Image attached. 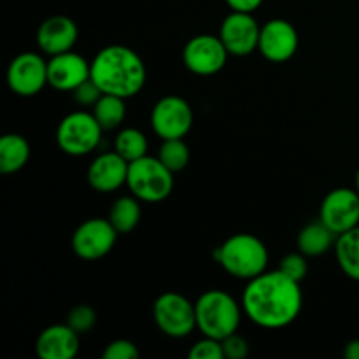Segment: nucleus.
Segmentation results:
<instances>
[{
  "instance_id": "f257e3e1",
  "label": "nucleus",
  "mask_w": 359,
  "mask_h": 359,
  "mask_svg": "<svg viewBox=\"0 0 359 359\" xmlns=\"http://www.w3.org/2000/svg\"><path fill=\"white\" fill-rule=\"evenodd\" d=\"M304 305L300 283L279 269L248 280L242 293V309L249 321L265 330H280L294 323Z\"/></svg>"
},
{
  "instance_id": "f03ea898",
  "label": "nucleus",
  "mask_w": 359,
  "mask_h": 359,
  "mask_svg": "<svg viewBox=\"0 0 359 359\" xmlns=\"http://www.w3.org/2000/svg\"><path fill=\"white\" fill-rule=\"evenodd\" d=\"M91 79L102 93L132 98L142 91L147 70L139 53L123 44L100 49L91 60Z\"/></svg>"
},
{
  "instance_id": "7ed1b4c3",
  "label": "nucleus",
  "mask_w": 359,
  "mask_h": 359,
  "mask_svg": "<svg viewBox=\"0 0 359 359\" xmlns=\"http://www.w3.org/2000/svg\"><path fill=\"white\" fill-rule=\"evenodd\" d=\"M214 258L231 277L251 280L265 272L270 255L262 238L256 235L235 233L214 251Z\"/></svg>"
},
{
  "instance_id": "20e7f679",
  "label": "nucleus",
  "mask_w": 359,
  "mask_h": 359,
  "mask_svg": "<svg viewBox=\"0 0 359 359\" xmlns=\"http://www.w3.org/2000/svg\"><path fill=\"white\" fill-rule=\"evenodd\" d=\"M196 330L203 337L223 340L237 333L244 309L230 293L223 290H209L195 302Z\"/></svg>"
},
{
  "instance_id": "39448f33",
  "label": "nucleus",
  "mask_w": 359,
  "mask_h": 359,
  "mask_svg": "<svg viewBox=\"0 0 359 359\" xmlns=\"http://www.w3.org/2000/svg\"><path fill=\"white\" fill-rule=\"evenodd\" d=\"M126 186L133 196L146 203L163 202L174 191V172L149 154L130 161Z\"/></svg>"
},
{
  "instance_id": "423d86ee",
  "label": "nucleus",
  "mask_w": 359,
  "mask_h": 359,
  "mask_svg": "<svg viewBox=\"0 0 359 359\" xmlns=\"http://www.w3.org/2000/svg\"><path fill=\"white\" fill-rule=\"evenodd\" d=\"M102 133L104 128L93 112L74 111L60 121L56 128V144L69 156H86L97 149Z\"/></svg>"
},
{
  "instance_id": "0eeeda50",
  "label": "nucleus",
  "mask_w": 359,
  "mask_h": 359,
  "mask_svg": "<svg viewBox=\"0 0 359 359\" xmlns=\"http://www.w3.org/2000/svg\"><path fill=\"white\" fill-rule=\"evenodd\" d=\"M153 319L163 335L184 339L196 328L195 304L175 291H167L154 300Z\"/></svg>"
},
{
  "instance_id": "6e6552de",
  "label": "nucleus",
  "mask_w": 359,
  "mask_h": 359,
  "mask_svg": "<svg viewBox=\"0 0 359 359\" xmlns=\"http://www.w3.org/2000/svg\"><path fill=\"white\" fill-rule=\"evenodd\" d=\"M118 230L112 226L109 217H91L84 221L72 233V251L84 262H95L112 251L118 241Z\"/></svg>"
},
{
  "instance_id": "1a4fd4ad",
  "label": "nucleus",
  "mask_w": 359,
  "mask_h": 359,
  "mask_svg": "<svg viewBox=\"0 0 359 359\" xmlns=\"http://www.w3.org/2000/svg\"><path fill=\"white\" fill-rule=\"evenodd\" d=\"M6 81L9 90L18 97H35L49 84L48 62L39 53H21L11 60Z\"/></svg>"
},
{
  "instance_id": "9d476101",
  "label": "nucleus",
  "mask_w": 359,
  "mask_h": 359,
  "mask_svg": "<svg viewBox=\"0 0 359 359\" xmlns=\"http://www.w3.org/2000/svg\"><path fill=\"white\" fill-rule=\"evenodd\" d=\"M228 49L219 35L200 34L189 39L182 49V62L189 72L196 76H214L221 72L228 62Z\"/></svg>"
},
{
  "instance_id": "9b49d317",
  "label": "nucleus",
  "mask_w": 359,
  "mask_h": 359,
  "mask_svg": "<svg viewBox=\"0 0 359 359\" xmlns=\"http://www.w3.org/2000/svg\"><path fill=\"white\" fill-rule=\"evenodd\" d=\"M151 126L161 140L184 139L193 126V109L177 95H167L153 105Z\"/></svg>"
},
{
  "instance_id": "f8f14e48",
  "label": "nucleus",
  "mask_w": 359,
  "mask_h": 359,
  "mask_svg": "<svg viewBox=\"0 0 359 359\" xmlns=\"http://www.w3.org/2000/svg\"><path fill=\"white\" fill-rule=\"evenodd\" d=\"M319 221L339 235L359 226V193L356 188H335L323 198Z\"/></svg>"
},
{
  "instance_id": "ddd939ff",
  "label": "nucleus",
  "mask_w": 359,
  "mask_h": 359,
  "mask_svg": "<svg viewBox=\"0 0 359 359\" xmlns=\"http://www.w3.org/2000/svg\"><path fill=\"white\" fill-rule=\"evenodd\" d=\"M259 32H262V27L252 16V13L231 11L221 23L217 35L223 41L230 56L242 58V56H249L258 51Z\"/></svg>"
},
{
  "instance_id": "4468645a",
  "label": "nucleus",
  "mask_w": 359,
  "mask_h": 359,
  "mask_svg": "<svg viewBox=\"0 0 359 359\" xmlns=\"http://www.w3.org/2000/svg\"><path fill=\"white\" fill-rule=\"evenodd\" d=\"M300 37L293 23L287 20L266 21L259 32L258 51L265 60L272 63H284L293 58L298 51Z\"/></svg>"
},
{
  "instance_id": "2eb2a0df",
  "label": "nucleus",
  "mask_w": 359,
  "mask_h": 359,
  "mask_svg": "<svg viewBox=\"0 0 359 359\" xmlns=\"http://www.w3.org/2000/svg\"><path fill=\"white\" fill-rule=\"evenodd\" d=\"M91 77V62L74 51L49 56L48 83L58 91H74Z\"/></svg>"
},
{
  "instance_id": "dca6fc26",
  "label": "nucleus",
  "mask_w": 359,
  "mask_h": 359,
  "mask_svg": "<svg viewBox=\"0 0 359 359\" xmlns=\"http://www.w3.org/2000/svg\"><path fill=\"white\" fill-rule=\"evenodd\" d=\"M77 37H79V30H77L76 21L63 14L46 18L39 25L37 34H35L39 49L48 56L72 51Z\"/></svg>"
},
{
  "instance_id": "f3484780",
  "label": "nucleus",
  "mask_w": 359,
  "mask_h": 359,
  "mask_svg": "<svg viewBox=\"0 0 359 359\" xmlns=\"http://www.w3.org/2000/svg\"><path fill=\"white\" fill-rule=\"evenodd\" d=\"M128 161L116 151H107L95 158L88 167V182L98 193H112L126 184Z\"/></svg>"
},
{
  "instance_id": "a211bd4d",
  "label": "nucleus",
  "mask_w": 359,
  "mask_h": 359,
  "mask_svg": "<svg viewBox=\"0 0 359 359\" xmlns=\"http://www.w3.org/2000/svg\"><path fill=\"white\" fill-rule=\"evenodd\" d=\"M79 337L67 323L48 326L35 340V353L41 359H74L79 353Z\"/></svg>"
},
{
  "instance_id": "6ab92c4d",
  "label": "nucleus",
  "mask_w": 359,
  "mask_h": 359,
  "mask_svg": "<svg viewBox=\"0 0 359 359\" xmlns=\"http://www.w3.org/2000/svg\"><path fill=\"white\" fill-rule=\"evenodd\" d=\"M30 144L20 133H6L0 137V172L16 174L30 160Z\"/></svg>"
},
{
  "instance_id": "aec40b11",
  "label": "nucleus",
  "mask_w": 359,
  "mask_h": 359,
  "mask_svg": "<svg viewBox=\"0 0 359 359\" xmlns=\"http://www.w3.org/2000/svg\"><path fill=\"white\" fill-rule=\"evenodd\" d=\"M337 235L326 226L323 221L311 223L298 233V251L304 252L307 258H316V256L326 255L330 249L335 245Z\"/></svg>"
},
{
  "instance_id": "412c9836",
  "label": "nucleus",
  "mask_w": 359,
  "mask_h": 359,
  "mask_svg": "<svg viewBox=\"0 0 359 359\" xmlns=\"http://www.w3.org/2000/svg\"><path fill=\"white\" fill-rule=\"evenodd\" d=\"M109 221L112 226L118 230L119 235L132 233L140 223L142 217V207H140V200L133 195L119 196L114 200L111 210H109Z\"/></svg>"
},
{
  "instance_id": "4be33fe9",
  "label": "nucleus",
  "mask_w": 359,
  "mask_h": 359,
  "mask_svg": "<svg viewBox=\"0 0 359 359\" xmlns=\"http://www.w3.org/2000/svg\"><path fill=\"white\" fill-rule=\"evenodd\" d=\"M335 256L340 270L359 283V226L337 237Z\"/></svg>"
},
{
  "instance_id": "5701e85b",
  "label": "nucleus",
  "mask_w": 359,
  "mask_h": 359,
  "mask_svg": "<svg viewBox=\"0 0 359 359\" xmlns=\"http://www.w3.org/2000/svg\"><path fill=\"white\" fill-rule=\"evenodd\" d=\"M126 98L116 97V95H102L100 100L91 107V112L97 118V121L100 123V126L104 128V132L109 130H116L118 126L123 125L126 118Z\"/></svg>"
},
{
  "instance_id": "b1692460",
  "label": "nucleus",
  "mask_w": 359,
  "mask_h": 359,
  "mask_svg": "<svg viewBox=\"0 0 359 359\" xmlns=\"http://www.w3.org/2000/svg\"><path fill=\"white\" fill-rule=\"evenodd\" d=\"M147 149H149L147 137L144 135V132H140L139 128H133V126L123 128L114 139V151L121 154L128 163L146 156Z\"/></svg>"
},
{
  "instance_id": "393cba45",
  "label": "nucleus",
  "mask_w": 359,
  "mask_h": 359,
  "mask_svg": "<svg viewBox=\"0 0 359 359\" xmlns=\"http://www.w3.org/2000/svg\"><path fill=\"white\" fill-rule=\"evenodd\" d=\"M158 158H160L165 167L170 168L174 174H177V172H182L188 167L189 160H191V153H189V147L184 142V139H168L163 140V144L160 146Z\"/></svg>"
},
{
  "instance_id": "a878e982",
  "label": "nucleus",
  "mask_w": 359,
  "mask_h": 359,
  "mask_svg": "<svg viewBox=\"0 0 359 359\" xmlns=\"http://www.w3.org/2000/svg\"><path fill=\"white\" fill-rule=\"evenodd\" d=\"M65 323L76 333L86 335V333H90L91 330L95 328V325H97V312H95L93 307H90V305L86 304L76 305V307H72L69 311Z\"/></svg>"
},
{
  "instance_id": "bb28decb",
  "label": "nucleus",
  "mask_w": 359,
  "mask_h": 359,
  "mask_svg": "<svg viewBox=\"0 0 359 359\" xmlns=\"http://www.w3.org/2000/svg\"><path fill=\"white\" fill-rule=\"evenodd\" d=\"M279 270L283 273H286L287 277H291L293 280H297V283H302L309 273L307 256L300 251L290 252V255H286L280 259Z\"/></svg>"
},
{
  "instance_id": "cd10ccee",
  "label": "nucleus",
  "mask_w": 359,
  "mask_h": 359,
  "mask_svg": "<svg viewBox=\"0 0 359 359\" xmlns=\"http://www.w3.org/2000/svg\"><path fill=\"white\" fill-rule=\"evenodd\" d=\"M189 359H223V346L221 340L210 339V337H203L191 346L188 353Z\"/></svg>"
},
{
  "instance_id": "c85d7f7f",
  "label": "nucleus",
  "mask_w": 359,
  "mask_h": 359,
  "mask_svg": "<svg viewBox=\"0 0 359 359\" xmlns=\"http://www.w3.org/2000/svg\"><path fill=\"white\" fill-rule=\"evenodd\" d=\"M139 349L132 340L118 339L112 340L105 346L102 358L104 359H137L139 358Z\"/></svg>"
},
{
  "instance_id": "c756f323",
  "label": "nucleus",
  "mask_w": 359,
  "mask_h": 359,
  "mask_svg": "<svg viewBox=\"0 0 359 359\" xmlns=\"http://www.w3.org/2000/svg\"><path fill=\"white\" fill-rule=\"evenodd\" d=\"M72 95L77 105H81V107H93L104 93H102V90L98 88V84L90 77V79L84 81L83 84H79V86L72 91Z\"/></svg>"
},
{
  "instance_id": "7c9ffc66",
  "label": "nucleus",
  "mask_w": 359,
  "mask_h": 359,
  "mask_svg": "<svg viewBox=\"0 0 359 359\" xmlns=\"http://www.w3.org/2000/svg\"><path fill=\"white\" fill-rule=\"evenodd\" d=\"M221 346H223V354L226 359H245L249 356L248 340L238 333H233V335L221 340Z\"/></svg>"
},
{
  "instance_id": "2f4dec72",
  "label": "nucleus",
  "mask_w": 359,
  "mask_h": 359,
  "mask_svg": "<svg viewBox=\"0 0 359 359\" xmlns=\"http://www.w3.org/2000/svg\"><path fill=\"white\" fill-rule=\"evenodd\" d=\"M263 2L265 0H226L231 11H241V13H255L262 7Z\"/></svg>"
},
{
  "instance_id": "473e14b6",
  "label": "nucleus",
  "mask_w": 359,
  "mask_h": 359,
  "mask_svg": "<svg viewBox=\"0 0 359 359\" xmlns=\"http://www.w3.org/2000/svg\"><path fill=\"white\" fill-rule=\"evenodd\" d=\"M344 358L359 359V339H354L346 344V347H344Z\"/></svg>"
},
{
  "instance_id": "72a5a7b5",
  "label": "nucleus",
  "mask_w": 359,
  "mask_h": 359,
  "mask_svg": "<svg viewBox=\"0 0 359 359\" xmlns=\"http://www.w3.org/2000/svg\"><path fill=\"white\" fill-rule=\"evenodd\" d=\"M354 184H356V189H358V193H359V168H358V172H356V179H354Z\"/></svg>"
}]
</instances>
